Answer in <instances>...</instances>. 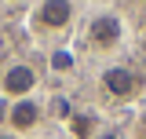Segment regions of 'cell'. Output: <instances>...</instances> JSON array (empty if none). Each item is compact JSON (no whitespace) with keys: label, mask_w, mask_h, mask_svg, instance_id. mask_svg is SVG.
I'll list each match as a JSON object with an SVG mask.
<instances>
[{"label":"cell","mask_w":146,"mask_h":139,"mask_svg":"<svg viewBox=\"0 0 146 139\" xmlns=\"http://www.w3.org/2000/svg\"><path fill=\"white\" fill-rule=\"evenodd\" d=\"M124 18L121 15H95L88 22V44L95 51H113V48H121V40H124Z\"/></svg>","instance_id":"cell-1"},{"label":"cell","mask_w":146,"mask_h":139,"mask_svg":"<svg viewBox=\"0 0 146 139\" xmlns=\"http://www.w3.org/2000/svg\"><path fill=\"white\" fill-rule=\"evenodd\" d=\"M36 88H40V77H36V70L29 62H11V66L4 70V77H0V92H4V99H29Z\"/></svg>","instance_id":"cell-2"},{"label":"cell","mask_w":146,"mask_h":139,"mask_svg":"<svg viewBox=\"0 0 146 139\" xmlns=\"http://www.w3.org/2000/svg\"><path fill=\"white\" fill-rule=\"evenodd\" d=\"M99 84H102V92H106L110 99L128 103V99L139 95V73H135L131 66H106L102 73H99Z\"/></svg>","instance_id":"cell-3"},{"label":"cell","mask_w":146,"mask_h":139,"mask_svg":"<svg viewBox=\"0 0 146 139\" xmlns=\"http://www.w3.org/2000/svg\"><path fill=\"white\" fill-rule=\"evenodd\" d=\"M40 121H44V106L36 103L33 95L29 99H15V103H7V128L11 132H18V136H29V132H36L40 128Z\"/></svg>","instance_id":"cell-4"},{"label":"cell","mask_w":146,"mask_h":139,"mask_svg":"<svg viewBox=\"0 0 146 139\" xmlns=\"http://www.w3.org/2000/svg\"><path fill=\"white\" fill-rule=\"evenodd\" d=\"M70 22H73V0H40L36 11H33L36 29L58 33V29H70Z\"/></svg>","instance_id":"cell-5"},{"label":"cell","mask_w":146,"mask_h":139,"mask_svg":"<svg viewBox=\"0 0 146 139\" xmlns=\"http://www.w3.org/2000/svg\"><path fill=\"white\" fill-rule=\"evenodd\" d=\"M73 139H95L99 136V114L95 110H73V117L66 121Z\"/></svg>","instance_id":"cell-6"},{"label":"cell","mask_w":146,"mask_h":139,"mask_svg":"<svg viewBox=\"0 0 146 139\" xmlns=\"http://www.w3.org/2000/svg\"><path fill=\"white\" fill-rule=\"evenodd\" d=\"M48 66H51V73H73L77 59H73V51H66V48H55V51L48 55Z\"/></svg>","instance_id":"cell-7"},{"label":"cell","mask_w":146,"mask_h":139,"mask_svg":"<svg viewBox=\"0 0 146 139\" xmlns=\"http://www.w3.org/2000/svg\"><path fill=\"white\" fill-rule=\"evenodd\" d=\"M51 114H55V117H58L62 124H66V121L73 117V106H70V99H55V103H51Z\"/></svg>","instance_id":"cell-8"},{"label":"cell","mask_w":146,"mask_h":139,"mask_svg":"<svg viewBox=\"0 0 146 139\" xmlns=\"http://www.w3.org/2000/svg\"><path fill=\"white\" fill-rule=\"evenodd\" d=\"M95 139H121V136H117V132H99Z\"/></svg>","instance_id":"cell-9"}]
</instances>
